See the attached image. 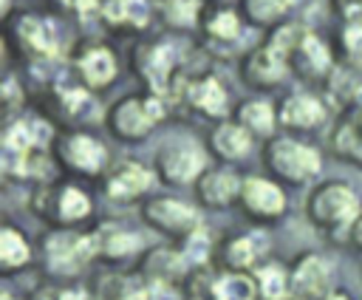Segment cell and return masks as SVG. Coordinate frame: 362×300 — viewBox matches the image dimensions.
Listing matches in <instances>:
<instances>
[{"label":"cell","mask_w":362,"mask_h":300,"mask_svg":"<svg viewBox=\"0 0 362 300\" xmlns=\"http://www.w3.org/2000/svg\"><path fill=\"white\" fill-rule=\"evenodd\" d=\"M57 300H90V297L82 289H68V292H57Z\"/></svg>","instance_id":"cell-40"},{"label":"cell","mask_w":362,"mask_h":300,"mask_svg":"<svg viewBox=\"0 0 362 300\" xmlns=\"http://www.w3.org/2000/svg\"><path fill=\"white\" fill-rule=\"evenodd\" d=\"M342 42L351 57H362V23H351L342 31Z\"/></svg>","instance_id":"cell-36"},{"label":"cell","mask_w":362,"mask_h":300,"mask_svg":"<svg viewBox=\"0 0 362 300\" xmlns=\"http://www.w3.org/2000/svg\"><path fill=\"white\" fill-rule=\"evenodd\" d=\"M212 147H215L218 156H223V158H243V156L249 153V147H252V133H249L243 125L226 122V125L215 127V133H212Z\"/></svg>","instance_id":"cell-18"},{"label":"cell","mask_w":362,"mask_h":300,"mask_svg":"<svg viewBox=\"0 0 362 300\" xmlns=\"http://www.w3.org/2000/svg\"><path fill=\"white\" fill-rule=\"evenodd\" d=\"M354 238H356V243H359V249H362V218H359L356 226H354Z\"/></svg>","instance_id":"cell-41"},{"label":"cell","mask_w":362,"mask_h":300,"mask_svg":"<svg viewBox=\"0 0 362 300\" xmlns=\"http://www.w3.org/2000/svg\"><path fill=\"white\" fill-rule=\"evenodd\" d=\"M337 6H339L348 17H359V14H362V0H337Z\"/></svg>","instance_id":"cell-39"},{"label":"cell","mask_w":362,"mask_h":300,"mask_svg":"<svg viewBox=\"0 0 362 300\" xmlns=\"http://www.w3.org/2000/svg\"><path fill=\"white\" fill-rule=\"evenodd\" d=\"M291 57H294V65H297L303 74H314V76L322 74V71L328 68V59H331V57H328V48H325L314 34H305V40L294 48Z\"/></svg>","instance_id":"cell-20"},{"label":"cell","mask_w":362,"mask_h":300,"mask_svg":"<svg viewBox=\"0 0 362 300\" xmlns=\"http://www.w3.org/2000/svg\"><path fill=\"white\" fill-rule=\"evenodd\" d=\"M59 3H62L65 8H74V11H76V14H82V17H88V14L99 6L96 0H59Z\"/></svg>","instance_id":"cell-38"},{"label":"cell","mask_w":362,"mask_h":300,"mask_svg":"<svg viewBox=\"0 0 362 300\" xmlns=\"http://www.w3.org/2000/svg\"><path fill=\"white\" fill-rule=\"evenodd\" d=\"M325 116L322 110V102L311 93H294L286 99L283 110H280V119L288 125V127H300V130H308L314 125H320Z\"/></svg>","instance_id":"cell-15"},{"label":"cell","mask_w":362,"mask_h":300,"mask_svg":"<svg viewBox=\"0 0 362 300\" xmlns=\"http://www.w3.org/2000/svg\"><path fill=\"white\" fill-rule=\"evenodd\" d=\"M204 164H206L204 153H201L195 144H189V142H184V144H170V147H164V153L158 156V170H161L164 181H170V184H189L192 178L201 175Z\"/></svg>","instance_id":"cell-6"},{"label":"cell","mask_w":362,"mask_h":300,"mask_svg":"<svg viewBox=\"0 0 362 300\" xmlns=\"http://www.w3.org/2000/svg\"><path fill=\"white\" fill-rule=\"evenodd\" d=\"M257 292L263 300H286L291 294V277L283 266L266 263L257 269Z\"/></svg>","instance_id":"cell-21"},{"label":"cell","mask_w":362,"mask_h":300,"mask_svg":"<svg viewBox=\"0 0 362 300\" xmlns=\"http://www.w3.org/2000/svg\"><path fill=\"white\" fill-rule=\"evenodd\" d=\"M331 286V269L322 258L317 255H305L300 258V263L291 272V292L300 300H322Z\"/></svg>","instance_id":"cell-7"},{"label":"cell","mask_w":362,"mask_h":300,"mask_svg":"<svg viewBox=\"0 0 362 300\" xmlns=\"http://www.w3.org/2000/svg\"><path fill=\"white\" fill-rule=\"evenodd\" d=\"M17 40H20V45H23L31 57H37V59L54 57V54H57V42H59L54 23L45 20V17H34V14H28V17H23V20L17 23Z\"/></svg>","instance_id":"cell-10"},{"label":"cell","mask_w":362,"mask_h":300,"mask_svg":"<svg viewBox=\"0 0 362 300\" xmlns=\"http://www.w3.org/2000/svg\"><path fill=\"white\" fill-rule=\"evenodd\" d=\"M206 31L215 37V40H235L240 34V23L238 17L229 11V8H221L215 11L209 20H206Z\"/></svg>","instance_id":"cell-32"},{"label":"cell","mask_w":362,"mask_h":300,"mask_svg":"<svg viewBox=\"0 0 362 300\" xmlns=\"http://www.w3.org/2000/svg\"><path fill=\"white\" fill-rule=\"evenodd\" d=\"M147 269L153 272L156 283H167L173 275L184 272V260L178 255H170V252H156L150 260H147Z\"/></svg>","instance_id":"cell-33"},{"label":"cell","mask_w":362,"mask_h":300,"mask_svg":"<svg viewBox=\"0 0 362 300\" xmlns=\"http://www.w3.org/2000/svg\"><path fill=\"white\" fill-rule=\"evenodd\" d=\"M286 71H288V59L283 54H277L272 45L257 48L243 65V74L252 85H274L286 76Z\"/></svg>","instance_id":"cell-12"},{"label":"cell","mask_w":362,"mask_h":300,"mask_svg":"<svg viewBox=\"0 0 362 300\" xmlns=\"http://www.w3.org/2000/svg\"><path fill=\"white\" fill-rule=\"evenodd\" d=\"M99 252V238L96 235H51L45 241V258L48 266L59 275L82 269L93 255Z\"/></svg>","instance_id":"cell-4"},{"label":"cell","mask_w":362,"mask_h":300,"mask_svg":"<svg viewBox=\"0 0 362 300\" xmlns=\"http://www.w3.org/2000/svg\"><path fill=\"white\" fill-rule=\"evenodd\" d=\"M308 215L317 226H348L359 218V198L348 184L339 181H328L322 187H317L308 198Z\"/></svg>","instance_id":"cell-1"},{"label":"cell","mask_w":362,"mask_h":300,"mask_svg":"<svg viewBox=\"0 0 362 300\" xmlns=\"http://www.w3.org/2000/svg\"><path fill=\"white\" fill-rule=\"evenodd\" d=\"M334 144H337V153H342L345 158L362 164V127L356 125H342L334 136Z\"/></svg>","instance_id":"cell-30"},{"label":"cell","mask_w":362,"mask_h":300,"mask_svg":"<svg viewBox=\"0 0 362 300\" xmlns=\"http://www.w3.org/2000/svg\"><path fill=\"white\" fill-rule=\"evenodd\" d=\"M105 17H107V23L144 25L150 20V8H147L144 0H107L105 3Z\"/></svg>","instance_id":"cell-24"},{"label":"cell","mask_w":362,"mask_h":300,"mask_svg":"<svg viewBox=\"0 0 362 300\" xmlns=\"http://www.w3.org/2000/svg\"><path fill=\"white\" fill-rule=\"evenodd\" d=\"M266 164L288 181H308L320 170V153L297 139L280 136L266 147Z\"/></svg>","instance_id":"cell-2"},{"label":"cell","mask_w":362,"mask_h":300,"mask_svg":"<svg viewBox=\"0 0 362 300\" xmlns=\"http://www.w3.org/2000/svg\"><path fill=\"white\" fill-rule=\"evenodd\" d=\"M334 93L342 99H359L362 96V65H351L334 74Z\"/></svg>","instance_id":"cell-31"},{"label":"cell","mask_w":362,"mask_h":300,"mask_svg":"<svg viewBox=\"0 0 362 300\" xmlns=\"http://www.w3.org/2000/svg\"><path fill=\"white\" fill-rule=\"evenodd\" d=\"M187 96H189L192 108H198L206 116H223L226 113V91L221 88V82L215 76H204V79L192 82Z\"/></svg>","instance_id":"cell-17"},{"label":"cell","mask_w":362,"mask_h":300,"mask_svg":"<svg viewBox=\"0 0 362 300\" xmlns=\"http://www.w3.org/2000/svg\"><path fill=\"white\" fill-rule=\"evenodd\" d=\"M96 238H99V252L113 255V258L130 255V252H136L139 243H141L139 235H133V232H127V229H122V226H107V229H102Z\"/></svg>","instance_id":"cell-26"},{"label":"cell","mask_w":362,"mask_h":300,"mask_svg":"<svg viewBox=\"0 0 362 300\" xmlns=\"http://www.w3.org/2000/svg\"><path fill=\"white\" fill-rule=\"evenodd\" d=\"M238 119H240V125H243L249 133H257V136H269V133L274 130V110H272V105L263 102V99L243 102Z\"/></svg>","instance_id":"cell-22"},{"label":"cell","mask_w":362,"mask_h":300,"mask_svg":"<svg viewBox=\"0 0 362 300\" xmlns=\"http://www.w3.org/2000/svg\"><path fill=\"white\" fill-rule=\"evenodd\" d=\"M144 218L158 226L161 232H173V235H189L195 229H201V215L198 209H192L184 201L175 198H153L144 204Z\"/></svg>","instance_id":"cell-5"},{"label":"cell","mask_w":362,"mask_h":300,"mask_svg":"<svg viewBox=\"0 0 362 300\" xmlns=\"http://www.w3.org/2000/svg\"><path fill=\"white\" fill-rule=\"evenodd\" d=\"M144 297L147 294L124 277H107L102 286V300H144Z\"/></svg>","instance_id":"cell-34"},{"label":"cell","mask_w":362,"mask_h":300,"mask_svg":"<svg viewBox=\"0 0 362 300\" xmlns=\"http://www.w3.org/2000/svg\"><path fill=\"white\" fill-rule=\"evenodd\" d=\"M212 294H215V300H255L257 280H252L240 272H232V275H223L221 280H215Z\"/></svg>","instance_id":"cell-23"},{"label":"cell","mask_w":362,"mask_h":300,"mask_svg":"<svg viewBox=\"0 0 362 300\" xmlns=\"http://www.w3.org/2000/svg\"><path fill=\"white\" fill-rule=\"evenodd\" d=\"M59 158L76 173H99L105 158H107V153L93 136L71 133V136H65L59 142Z\"/></svg>","instance_id":"cell-8"},{"label":"cell","mask_w":362,"mask_h":300,"mask_svg":"<svg viewBox=\"0 0 362 300\" xmlns=\"http://www.w3.org/2000/svg\"><path fill=\"white\" fill-rule=\"evenodd\" d=\"M25 260H28V243H25V238L17 229L6 226L0 232V263H3V269H17Z\"/></svg>","instance_id":"cell-27"},{"label":"cell","mask_w":362,"mask_h":300,"mask_svg":"<svg viewBox=\"0 0 362 300\" xmlns=\"http://www.w3.org/2000/svg\"><path fill=\"white\" fill-rule=\"evenodd\" d=\"M161 14L170 25L189 28L198 20V0H161Z\"/></svg>","instance_id":"cell-28"},{"label":"cell","mask_w":362,"mask_h":300,"mask_svg":"<svg viewBox=\"0 0 362 300\" xmlns=\"http://www.w3.org/2000/svg\"><path fill=\"white\" fill-rule=\"evenodd\" d=\"M79 74L88 85L93 88H102L107 85L113 76H116V59L107 48L96 45V48H88L82 57H79Z\"/></svg>","instance_id":"cell-16"},{"label":"cell","mask_w":362,"mask_h":300,"mask_svg":"<svg viewBox=\"0 0 362 300\" xmlns=\"http://www.w3.org/2000/svg\"><path fill=\"white\" fill-rule=\"evenodd\" d=\"M164 116L161 99H122L110 110V130L122 139H141Z\"/></svg>","instance_id":"cell-3"},{"label":"cell","mask_w":362,"mask_h":300,"mask_svg":"<svg viewBox=\"0 0 362 300\" xmlns=\"http://www.w3.org/2000/svg\"><path fill=\"white\" fill-rule=\"evenodd\" d=\"M240 204L246 212L257 215V218H274L283 212L286 207V198H283V190L266 178H246L240 184Z\"/></svg>","instance_id":"cell-9"},{"label":"cell","mask_w":362,"mask_h":300,"mask_svg":"<svg viewBox=\"0 0 362 300\" xmlns=\"http://www.w3.org/2000/svg\"><path fill=\"white\" fill-rule=\"evenodd\" d=\"M88 212H90V201H88V195H85L82 190H76V187H62V190L57 192V218H59V221L74 224V221H82Z\"/></svg>","instance_id":"cell-25"},{"label":"cell","mask_w":362,"mask_h":300,"mask_svg":"<svg viewBox=\"0 0 362 300\" xmlns=\"http://www.w3.org/2000/svg\"><path fill=\"white\" fill-rule=\"evenodd\" d=\"M187 238H189V243H187V258H189V260H204V255L209 252V238H206V232L195 229V232H189Z\"/></svg>","instance_id":"cell-35"},{"label":"cell","mask_w":362,"mask_h":300,"mask_svg":"<svg viewBox=\"0 0 362 300\" xmlns=\"http://www.w3.org/2000/svg\"><path fill=\"white\" fill-rule=\"evenodd\" d=\"M240 184L243 181H238L232 170H209L198 181V195L209 207H226L235 201V195H240Z\"/></svg>","instance_id":"cell-13"},{"label":"cell","mask_w":362,"mask_h":300,"mask_svg":"<svg viewBox=\"0 0 362 300\" xmlns=\"http://www.w3.org/2000/svg\"><path fill=\"white\" fill-rule=\"evenodd\" d=\"M150 184H153V173L144 164L122 161L107 178V195L116 201H127V198H136L139 192H144Z\"/></svg>","instance_id":"cell-11"},{"label":"cell","mask_w":362,"mask_h":300,"mask_svg":"<svg viewBox=\"0 0 362 300\" xmlns=\"http://www.w3.org/2000/svg\"><path fill=\"white\" fill-rule=\"evenodd\" d=\"M0 300H17V297H11V294H3V297H0Z\"/></svg>","instance_id":"cell-43"},{"label":"cell","mask_w":362,"mask_h":300,"mask_svg":"<svg viewBox=\"0 0 362 300\" xmlns=\"http://www.w3.org/2000/svg\"><path fill=\"white\" fill-rule=\"evenodd\" d=\"M322 300H351L348 294H342V292H331V294H325Z\"/></svg>","instance_id":"cell-42"},{"label":"cell","mask_w":362,"mask_h":300,"mask_svg":"<svg viewBox=\"0 0 362 300\" xmlns=\"http://www.w3.org/2000/svg\"><path fill=\"white\" fill-rule=\"evenodd\" d=\"M144 300H184L178 292H173L167 283H156L150 292H147V297Z\"/></svg>","instance_id":"cell-37"},{"label":"cell","mask_w":362,"mask_h":300,"mask_svg":"<svg viewBox=\"0 0 362 300\" xmlns=\"http://www.w3.org/2000/svg\"><path fill=\"white\" fill-rule=\"evenodd\" d=\"M294 0H243V11L252 23H272L288 11Z\"/></svg>","instance_id":"cell-29"},{"label":"cell","mask_w":362,"mask_h":300,"mask_svg":"<svg viewBox=\"0 0 362 300\" xmlns=\"http://www.w3.org/2000/svg\"><path fill=\"white\" fill-rule=\"evenodd\" d=\"M269 243L263 235H240L226 246V260L235 269H252L263 255H266Z\"/></svg>","instance_id":"cell-19"},{"label":"cell","mask_w":362,"mask_h":300,"mask_svg":"<svg viewBox=\"0 0 362 300\" xmlns=\"http://www.w3.org/2000/svg\"><path fill=\"white\" fill-rule=\"evenodd\" d=\"M178 62V45L175 42H158L153 48H147L144 59H141V74L147 76V82L158 91L167 88V79H170V71L175 68Z\"/></svg>","instance_id":"cell-14"}]
</instances>
